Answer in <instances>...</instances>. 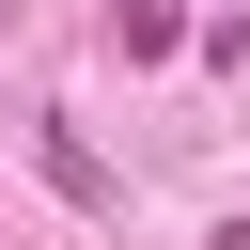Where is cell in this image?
<instances>
[{
  "mask_svg": "<svg viewBox=\"0 0 250 250\" xmlns=\"http://www.w3.org/2000/svg\"><path fill=\"white\" fill-rule=\"evenodd\" d=\"M31 172H47V188H62V203H109V156H94V141H78V125H62V109H47V125H31Z\"/></svg>",
  "mask_w": 250,
  "mask_h": 250,
  "instance_id": "obj_1",
  "label": "cell"
},
{
  "mask_svg": "<svg viewBox=\"0 0 250 250\" xmlns=\"http://www.w3.org/2000/svg\"><path fill=\"white\" fill-rule=\"evenodd\" d=\"M172 47H188L172 0H109V62H172Z\"/></svg>",
  "mask_w": 250,
  "mask_h": 250,
  "instance_id": "obj_2",
  "label": "cell"
}]
</instances>
